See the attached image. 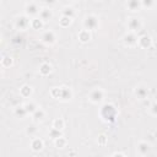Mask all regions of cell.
Here are the masks:
<instances>
[{
    "label": "cell",
    "mask_w": 157,
    "mask_h": 157,
    "mask_svg": "<svg viewBox=\"0 0 157 157\" xmlns=\"http://www.w3.org/2000/svg\"><path fill=\"white\" fill-rule=\"evenodd\" d=\"M153 5H155V2H153L152 0H144V1H141V6H142V7L150 9V7H152Z\"/></svg>",
    "instance_id": "31"
},
{
    "label": "cell",
    "mask_w": 157,
    "mask_h": 157,
    "mask_svg": "<svg viewBox=\"0 0 157 157\" xmlns=\"http://www.w3.org/2000/svg\"><path fill=\"white\" fill-rule=\"evenodd\" d=\"M104 98V91L99 87L97 88H93L90 93H88V99L92 102V103H101Z\"/></svg>",
    "instance_id": "5"
},
{
    "label": "cell",
    "mask_w": 157,
    "mask_h": 157,
    "mask_svg": "<svg viewBox=\"0 0 157 157\" xmlns=\"http://www.w3.org/2000/svg\"><path fill=\"white\" fill-rule=\"evenodd\" d=\"M36 131H37V129H36L34 126H28L27 130H26V132H27L29 136H33V135L36 134ZM33 137H34V136H33Z\"/></svg>",
    "instance_id": "32"
},
{
    "label": "cell",
    "mask_w": 157,
    "mask_h": 157,
    "mask_svg": "<svg viewBox=\"0 0 157 157\" xmlns=\"http://www.w3.org/2000/svg\"><path fill=\"white\" fill-rule=\"evenodd\" d=\"M40 10H42V7H40L39 2H37V1H27L25 4V15L28 17H32V18L38 17Z\"/></svg>",
    "instance_id": "2"
},
{
    "label": "cell",
    "mask_w": 157,
    "mask_h": 157,
    "mask_svg": "<svg viewBox=\"0 0 157 157\" xmlns=\"http://www.w3.org/2000/svg\"><path fill=\"white\" fill-rule=\"evenodd\" d=\"M101 118L107 123H114L117 119V108L113 104H103L99 110Z\"/></svg>",
    "instance_id": "1"
},
{
    "label": "cell",
    "mask_w": 157,
    "mask_h": 157,
    "mask_svg": "<svg viewBox=\"0 0 157 157\" xmlns=\"http://www.w3.org/2000/svg\"><path fill=\"white\" fill-rule=\"evenodd\" d=\"M15 27L17 29H21V31H25L27 29L28 27H31V18L26 15H20L16 17L15 20Z\"/></svg>",
    "instance_id": "4"
},
{
    "label": "cell",
    "mask_w": 157,
    "mask_h": 157,
    "mask_svg": "<svg viewBox=\"0 0 157 157\" xmlns=\"http://www.w3.org/2000/svg\"><path fill=\"white\" fill-rule=\"evenodd\" d=\"M52 72V65L49 63H42L39 65V74L42 76H47Z\"/></svg>",
    "instance_id": "17"
},
{
    "label": "cell",
    "mask_w": 157,
    "mask_h": 157,
    "mask_svg": "<svg viewBox=\"0 0 157 157\" xmlns=\"http://www.w3.org/2000/svg\"><path fill=\"white\" fill-rule=\"evenodd\" d=\"M32 92H33V90H32V87H31L29 85H23V86L20 88V96L23 97V98L31 97Z\"/></svg>",
    "instance_id": "18"
},
{
    "label": "cell",
    "mask_w": 157,
    "mask_h": 157,
    "mask_svg": "<svg viewBox=\"0 0 157 157\" xmlns=\"http://www.w3.org/2000/svg\"><path fill=\"white\" fill-rule=\"evenodd\" d=\"M126 7L129 10H131V11H137L142 6H141V1H139V0H130V1L126 2Z\"/></svg>",
    "instance_id": "19"
},
{
    "label": "cell",
    "mask_w": 157,
    "mask_h": 157,
    "mask_svg": "<svg viewBox=\"0 0 157 157\" xmlns=\"http://www.w3.org/2000/svg\"><path fill=\"white\" fill-rule=\"evenodd\" d=\"M52 128H54V129H56V130H60V131H61V130L65 128V121H64L61 118H55V119L53 120Z\"/></svg>",
    "instance_id": "22"
},
{
    "label": "cell",
    "mask_w": 157,
    "mask_h": 157,
    "mask_svg": "<svg viewBox=\"0 0 157 157\" xmlns=\"http://www.w3.org/2000/svg\"><path fill=\"white\" fill-rule=\"evenodd\" d=\"M50 96L54 97V98L60 99V96H61V88H60V87H53V88L50 90Z\"/></svg>",
    "instance_id": "29"
},
{
    "label": "cell",
    "mask_w": 157,
    "mask_h": 157,
    "mask_svg": "<svg viewBox=\"0 0 157 157\" xmlns=\"http://www.w3.org/2000/svg\"><path fill=\"white\" fill-rule=\"evenodd\" d=\"M45 118V112L42 109V108H38L33 114H32V119L34 121H39V120H43Z\"/></svg>",
    "instance_id": "21"
},
{
    "label": "cell",
    "mask_w": 157,
    "mask_h": 157,
    "mask_svg": "<svg viewBox=\"0 0 157 157\" xmlns=\"http://www.w3.org/2000/svg\"><path fill=\"white\" fill-rule=\"evenodd\" d=\"M60 88H61V96H60V99H63V101H69V99L72 98V91H71L69 87H66V86H61Z\"/></svg>",
    "instance_id": "15"
},
{
    "label": "cell",
    "mask_w": 157,
    "mask_h": 157,
    "mask_svg": "<svg viewBox=\"0 0 157 157\" xmlns=\"http://www.w3.org/2000/svg\"><path fill=\"white\" fill-rule=\"evenodd\" d=\"M137 45L142 49H148L151 45H152V38L148 36V34H144L141 37H139V40H137Z\"/></svg>",
    "instance_id": "9"
},
{
    "label": "cell",
    "mask_w": 157,
    "mask_h": 157,
    "mask_svg": "<svg viewBox=\"0 0 157 157\" xmlns=\"http://www.w3.org/2000/svg\"><path fill=\"white\" fill-rule=\"evenodd\" d=\"M13 64V59L11 56H2L1 59V66L2 67H10Z\"/></svg>",
    "instance_id": "27"
},
{
    "label": "cell",
    "mask_w": 157,
    "mask_h": 157,
    "mask_svg": "<svg viewBox=\"0 0 157 157\" xmlns=\"http://www.w3.org/2000/svg\"><path fill=\"white\" fill-rule=\"evenodd\" d=\"M43 147H44V142H43V140L40 137H32V140H31V148H32V151L39 152V151L43 150Z\"/></svg>",
    "instance_id": "10"
},
{
    "label": "cell",
    "mask_w": 157,
    "mask_h": 157,
    "mask_svg": "<svg viewBox=\"0 0 157 157\" xmlns=\"http://www.w3.org/2000/svg\"><path fill=\"white\" fill-rule=\"evenodd\" d=\"M15 115L17 117V118H25L26 115H28V113H27V110L25 109V107L23 105H18V107H16L15 108Z\"/></svg>",
    "instance_id": "23"
},
{
    "label": "cell",
    "mask_w": 157,
    "mask_h": 157,
    "mask_svg": "<svg viewBox=\"0 0 157 157\" xmlns=\"http://www.w3.org/2000/svg\"><path fill=\"white\" fill-rule=\"evenodd\" d=\"M124 43L125 45L128 47H135L137 45V40H139V37L136 36V33H132V32H128L125 36H124Z\"/></svg>",
    "instance_id": "8"
},
{
    "label": "cell",
    "mask_w": 157,
    "mask_h": 157,
    "mask_svg": "<svg viewBox=\"0 0 157 157\" xmlns=\"http://www.w3.org/2000/svg\"><path fill=\"white\" fill-rule=\"evenodd\" d=\"M71 22H72V18H70V17H66V16H61L60 17V20H59V25H60V27H69L70 25H71Z\"/></svg>",
    "instance_id": "26"
},
{
    "label": "cell",
    "mask_w": 157,
    "mask_h": 157,
    "mask_svg": "<svg viewBox=\"0 0 157 157\" xmlns=\"http://www.w3.org/2000/svg\"><path fill=\"white\" fill-rule=\"evenodd\" d=\"M23 107H25V109L27 110V113H28V114H31V115H32V114H33V113L39 108V107H38L33 101H29V102L25 103V104H23Z\"/></svg>",
    "instance_id": "20"
},
{
    "label": "cell",
    "mask_w": 157,
    "mask_h": 157,
    "mask_svg": "<svg viewBox=\"0 0 157 157\" xmlns=\"http://www.w3.org/2000/svg\"><path fill=\"white\" fill-rule=\"evenodd\" d=\"M54 145H55V147H58V148H64V147L67 145V140H66L64 136L58 137L56 140H54Z\"/></svg>",
    "instance_id": "25"
},
{
    "label": "cell",
    "mask_w": 157,
    "mask_h": 157,
    "mask_svg": "<svg viewBox=\"0 0 157 157\" xmlns=\"http://www.w3.org/2000/svg\"><path fill=\"white\" fill-rule=\"evenodd\" d=\"M77 37H78V40H80L81 43H87V42L91 39V33H90V31L82 28V29L78 32Z\"/></svg>",
    "instance_id": "13"
},
{
    "label": "cell",
    "mask_w": 157,
    "mask_h": 157,
    "mask_svg": "<svg viewBox=\"0 0 157 157\" xmlns=\"http://www.w3.org/2000/svg\"><path fill=\"white\" fill-rule=\"evenodd\" d=\"M112 157H125V155L121 153V152H115V153L112 155Z\"/></svg>",
    "instance_id": "34"
},
{
    "label": "cell",
    "mask_w": 157,
    "mask_h": 157,
    "mask_svg": "<svg viewBox=\"0 0 157 157\" xmlns=\"http://www.w3.org/2000/svg\"><path fill=\"white\" fill-rule=\"evenodd\" d=\"M61 16H66V17L74 18V16H75V10H74L71 6H66V7H64L63 11H61Z\"/></svg>",
    "instance_id": "24"
},
{
    "label": "cell",
    "mask_w": 157,
    "mask_h": 157,
    "mask_svg": "<svg viewBox=\"0 0 157 157\" xmlns=\"http://www.w3.org/2000/svg\"><path fill=\"white\" fill-rule=\"evenodd\" d=\"M83 28L87 29V31H93V29H97L98 26H99V20L96 15H87L85 18H83Z\"/></svg>",
    "instance_id": "3"
},
{
    "label": "cell",
    "mask_w": 157,
    "mask_h": 157,
    "mask_svg": "<svg viewBox=\"0 0 157 157\" xmlns=\"http://www.w3.org/2000/svg\"><path fill=\"white\" fill-rule=\"evenodd\" d=\"M148 151H150V144H147L146 141H140L137 144V152L140 155H142V156L144 155H147Z\"/></svg>",
    "instance_id": "16"
},
{
    "label": "cell",
    "mask_w": 157,
    "mask_h": 157,
    "mask_svg": "<svg viewBox=\"0 0 157 157\" xmlns=\"http://www.w3.org/2000/svg\"><path fill=\"white\" fill-rule=\"evenodd\" d=\"M150 109H151V113H152L153 115H157V102H153Z\"/></svg>",
    "instance_id": "33"
},
{
    "label": "cell",
    "mask_w": 157,
    "mask_h": 157,
    "mask_svg": "<svg viewBox=\"0 0 157 157\" xmlns=\"http://www.w3.org/2000/svg\"><path fill=\"white\" fill-rule=\"evenodd\" d=\"M107 141H108V137H107L104 134H99V135H98V137H97V142H98V145H101V146H105V145H107Z\"/></svg>",
    "instance_id": "30"
},
{
    "label": "cell",
    "mask_w": 157,
    "mask_h": 157,
    "mask_svg": "<svg viewBox=\"0 0 157 157\" xmlns=\"http://www.w3.org/2000/svg\"><path fill=\"white\" fill-rule=\"evenodd\" d=\"M128 29L129 32H132V33H136L137 31H140V28L142 27V22L140 18L137 17H130L128 20Z\"/></svg>",
    "instance_id": "6"
},
{
    "label": "cell",
    "mask_w": 157,
    "mask_h": 157,
    "mask_svg": "<svg viewBox=\"0 0 157 157\" xmlns=\"http://www.w3.org/2000/svg\"><path fill=\"white\" fill-rule=\"evenodd\" d=\"M134 93L137 98L140 99H144L147 94H148V88L146 86H137L135 90H134Z\"/></svg>",
    "instance_id": "12"
},
{
    "label": "cell",
    "mask_w": 157,
    "mask_h": 157,
    "mask_svg": "<svg viewBox=\"0 0 157 157\" xmlns=\"http://www.w3.org/2000/svg\"><path fill=\"white\" fill-rule=\"evenodd\" d=\"M44 27V21H42L39 17H34V18H31V28L32 29H42Z\"/></svg>",
    "instance_id": "14"
},
{
    "label": "cell",
    "mask_w": 157,
    "mask_h": 157,
    "mask_svg": "<svg viewBox=\"0 0 157 157\" xmlns=\"http://www.w3.org/2000/svg\"><path fill=\"white\" fill-rule=\"evenodd\" d=\"M49 137H52L53 140H56L58 137H61L63 136V132L60 131V130H56V129H54V128H50V130H49Z\"/></svg>",
    "instance_id": "28"
},
{
    "label": "cell",
    "mask_w": 157,
    "mask_h": 157,
    "mask_svg": "<svg viewBox=\"0 0 157 157\" xmlns=\"http://www.w3.org/2000/svg\"><path fill=\"white\" fill-rule=\"evenodd\" d=\"M55 40H56V36H55L54 31H52V29H48V31H45V32L42 34V42L45 43L47 45L54 44Z\"/></svg>",
    "instance_id": "7"
},
{
    "label": "cell",
    "mask_w": 157,
    "mask_h": 157,
    "mask_svg": "<svg viewBox=\"0 0 157 157\" xmlns=\"http://www.w3.org/2000/svg\"><path fill=\"white\" fill-rule=\"evenodd\" d=\"M38 17H39L42 21L47 22V21H49V20L53 17V12H52V10H50L49 7H42V10H40L39 15H38Z\"/></svg>",
    "instance_id": "11"
}]
</instances>
